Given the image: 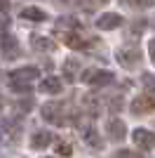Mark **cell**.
I'll use <instances>...</instances> for the list:
<instances>
[{
  "instance_id": "603a6c76",
  "label": "cell",
  "mask_w": 155,
  "mask_h": 158,
  "mask_svg": "<svg viewBox=\"0 0 155 158\" xmlns=\"http://www.w3.org/2000/svg\"><path fill=\"white\" fill-rule=\"evenodd\" d=\"M115 158H141V153L132 151V149H120V151L115 153Z\"/></svg>"
},
{
  "instance_id": "277c9868",
  "label": "cell",
  "mask_w": 155,
  "mask_h": 158,
  "mask_svg": "<svg viewBox=\"0 0 155 158\" xmlns=\"http://www.w3.org/2000/svg\"><path fill=\"white\" fill-rule=\"evenodd\" d=\"M80 76H82V80L89 83L92 87H106L115 80V76L110 71H101V69H92V71H85V73H80Z\"/></svg>"
},
{
  "instance_id": "8fae6325",
  "label": "cell",
  "mask_w": 155,
  "mask_h": 158,
  "mask_svg": "<svg viewBox=\"0 0 155 158\" xmlns=\"http://www.w3.org/2000/svg\"><path fill=\"white\" fill-rule=\"evenodd\" d=\"M31 47L35 52H54L57 50V43L52 38H45V35H38V33H33L31 35Z\"/></svg>"
},
{
  "instance_id": "7402d4cb",
  "label": "cell",
  "mask_w": 155,
  "mask_h": 158,
  "mask_svg": "<svg viewBox=\"0 0 155 158\" xmlns=\"http://www.w3.org/2000/svg\"><path fill=\"white\" fill-rule=\"evenodd\" d=\"M33 109V99L28 97V99H21V102H17V111L19 113H28Z\"/></svg>"
},
{
  "instance_id": "e0dca14e",
  "label": "cell",
  "mask_w": 155,
  "mask_h": 158,
  "mask_svg": "<svg viewBox=\"0 0 155 158\" xmlns=\"http://www.w3.org/2000/svg\"><path fill=\"white\" fill-rule=\"evenodd\" d=\"M21 17H24V19H31V21H45L47 12L40 10V7H24V10H21Z\"/></svg>"
},
{
  "instance_id": "ffe728a7",
  "label": "cell",
  "mask_w": 155,
  "mask_h": 158,
  "mask_svg": "<svg viewBox=\"0 0 155 158\" xmlns=\"http://www.w3.org/2000/svg\"><path fill=\"white\" fill-rule=\"evenodd\" d=\"M108 0H80V7H85V10H99L101 5H106Z\"/></svg>"
},
{
  "instance_id": "7c38bea8",
  "label": "cell",
  "mask_w": 155,
  "mask_h": 158,
  "mask_svg": "<svg viewBox=\"0 0 155 158\" xmlns=\"http://www.w3.org/2000/svg\"><path fill=\"white\" fill-rule=\"evenodd\" d=\"M82 109L89 113V116H99V113H101V97L94 94V92L85 94L82 97Z\"/></svg>"
},
{
  "instance_id": "30bf717a",
  "label": "cell",
  "mask_w": 155,
  "mask_h": 158,
  "mask_svg": "<svg viewBox=\"0 0 155 158\" xmlns=\"http://www.w3.org/2000/svg\"><path fill=\"white\" fill-rule=\"evenodd\" d=\"M54 142V135H52L50 130H35L31 135V146L35 149V151H40V149H47V146Z\"/></svg>"
},
{
  "instance_id": "ba28073f",
  "label": "cell",
  "mask_w": 155,
  "mask_h": 158,
  "mask_svg": "<svg viewBox=\"0 0 155 158\" xmlns=\"http://www.w3.org/2000/svg\"><path fill=\"white\" fill-rule=\"evenodd\" d=\"M120 24H122V17H120L117 12H103L97 19V28L99 31H113V28H117Z\"/></svg>"
},
{
  "instance_id": "8992f818",
  "label": "cell",
  "mask_w": 155,
  "mask_h": 158,
  "mask_svg": "<svg viewBox=\"0 0 155 158\" xmlns=\"http://www.w3.org/2000/svg\"><path fill=\"white\" fill-rule=\"evenodd\" d=\"M132 139H134V144L141 149V151H150L155 144V137H153V132L146 130V127H136L134 132H132Z\"/></svg>"
},
{
  "instance_id": "4fadbf2b",
  "label": "cell",
  "mask_w": 155,
  "mask_h": 158,
  "mask_svg": "<svg viewBox=\"0 0 155 158\" xmlns=\"http://www.w3.org/2000/svg\"><path fill=\"white\" fill-rule=\"evenodd\" d=\"M80 73H82V69H80V61L78 59H66L64 61V78L68 80V83H75L78 78H80Z\"/></svg>"
},
{
  "instance_id": "52a82bcc",
  "label": "cell",
  "mask_w": 155,
  "mask_h": 158,
  "mask_svg": "<svg viewBox=\"0 0 155 158\" xmlns=\"http://www.w3.org/2000/svg\"><path fill=\"white\" fill-rule=\"evenodd\" d=\"M40 76L38 66H21V69H14L10 73V80H17V83H31Z\"/></svg>"
},
{
  "instance_id": "4316f807",
  "label": "cell",
  "mask_w": 155,
  "mask_h": 158,
  "mask_svg": "<svg viewBox=\"0 0 155 158\" xmlns=\"http://www.w3.org/2000/svg\"><path fill=\"white\" fill-rule=\"evenodd\" d=\"M7 7H10V0H0V12H7Z\"/></svg>"
},
{
  "instance_id": "ac0fdd59",
  "label": "cell",
  "mask_w": 155,
  "mask_h": 158,
  "mask_svg": "<svg viewBox=\"0 0 155 158\" xmlns=\"http://www.w3.org/2000/svg\"><path fill=\"white\" fill-rule=\"evenodd\" d=\"M122 7H132V10H150L153 0H120Z\"/></svg>"
},
{
  "instance_id": "5bb4252c",
  "label": "cell",
  "mask_w": 155,
  "mask_h": 158,
  "mask_svg": "<svg viewBox=\"0 0 155 158\" xmlns=\"http://www.w3.org/2000/svg\"><path fill=\"white\" fill-rule=\"evenodd\" d=\"M82 139L92 146V149H101V146H103L101 144V135L97 132V127H94V125H85L82 127Z\"/></svg>"
},
{
  "instance_id": "484cf974",
  "label": "cell",
  "mask_w": 155,
  "mask_h": 158,
  "mask_svg": "<svg viewBox=\"0 0 155 158\" xmlns=\"http://www.w3.org/2000/svg\"><path fill=\"white\" fill-rule=\"evenodd\" d=\"M143 83H146V87H148V92L153 90V76L150 73H143Z\"/></svg>"
},
{
  "instance_id": "cb8c5ba5",
  "label": "cell",
  "mask_w": 155,
  "mask_h": 158,
  "mask_svg": "<svg viewBox=\"0 0 155 158\" xmlns=\"http://www.w3.org/2000/svg\"><path fill=\"white\" fill-rule=\"evenodd\" d=\"M143 26H148V19H141V21H134V24H132V31H129V33H132V35H141V28Z\"/></svg>"
},
{
  "instance_id": "44dd1931",
  "label": "cell",
  "mask_w": 155,
  "mask_h": 158,
  "mask_svg": "<svg viewBox=\"0 0 155 158\" xmlns=\"http://www.w3.org/2000/svg\"><path fill=\"white\" fill-rule=\"evenodd\" d=\"M10 90H14V92H31V83H17V80H10Z\"/></svg>"
},
{
  "instance_id": "5b68a950",
  "label": "cell",
  "mask_w": 155,
  "mask_h": 158,
  "mask_svg": "<svg viewBox=\"0 0 155 158\" xmlns=\"http://www.w3.org/2000/svg\"><path fill=\"white\" fill-rule=\"evenodd\" d=\"M132 113L134 116H146V113H150L155 109V99H153V94L150 92H146V94H141V97H136L134 102H132Z\"/></svg>"
},
{
  "instance_id": "7a4b0ae2",
  "label": "cell",
  "mask_w": 155,
  "mask_h": 158,
  "mask_svg": "<svg viewBox=\"0 0 155 158\" xmlns=\"http://www.w3.org/2000/svg\"><path fill=\"white\" fill-rule=\"evenodd\" d=\"M115 59H117V64L125 66V69H134V66H139V61H141V50L134 47V45H122V47H117Z\"/></svg>"
},
{
  "instance_id": "9a60e30c",
  "label": "cell",
  "mask_w": 155,
  "mask_h": 158,
  "mask_svg": "<svg viewBox=\"0 0 155 158\" xmlns=\"http://www.w3.org/2000/svg\"><path fill=\"white\" fill-rule=\"evenodd\" d=\"M40 90H42L45 94H59L61 90H64V83H61L59 78H52L50 76V78H45L42 83H40Z\"/></svg>"
},
{
  "instance_id": "83f0119b",
  "label": "cell",
  "mask_w": 155,
  "mask_h": 158,
  "mask_svg": "<svg viewBox=\"0 0 155 158\" xmlns=\"http://www.w3.org/2000/svg\"><path fill=\"white\" fill-rule=\"evenodd\" d=\"M2 26H5V19H2V17H0V28H2Z\"/></svg>"
},
{
  "instance_id": "d6986e66",
  "label": "cell",
  "mask_w": 155,
  "mask_h": 158,
  "mask_svg": "<svg viewBox=\"0 0 155 158\" xmlns=\"http://www.w3.org/2000/svg\"><path fill=\"white\" fill-rule=\"evenodd\" d=\"M122 104H125V102H122V94H113V97L108 99V109H110L113 113L122 111Z\"/></svg>"
},
{
  "instance_id": "3957f363",
  "label": "cell",
  "mask_w": 155,
  "mask_h": 158,
  "mask_svg": "<svg viewBox=\"0 0 155 158\" xmlns=\"http://www.w3.org/2000/svg\"><path fill=\"white\" fill-rule=\"evenodd\" d=\"M0 50H2V57H5L7 61L21 57V45L12 33H2V35H0Z\"/></svg>"
},
{
  "instance_id": "6da1fadb",
  "label": "cell",
  "mask_w": 155,
  "mask_h": 158,
  "mask_svg": "<svg viewBox=\"0 0 155 158\" xmlns=\"http://www.w3.org/2000/svg\"><path fill=\"white\" fill-rule=\"evenodd\" d=\"M40 116L50 123V125H66L68 123V113L61 102H45L40 109Z\"/></svg>"
},
{
  "instance_id": "2e32d148",
  "label": "cell",
  "mask_w": 155,
  "mask_h": 158,
  "mask_svg": "<svg viewBox=\"0 0 155 158\" xmlns=\"http://www.w3.org/2000/svg\"><path fill=\"white\" fill-rule=\"evenodd\" d=\"M80 31V21L73 19V17H64V19L57 21V33H73Z\"/></svg>"
},
{
  "instance_id": "9c48e42d",
  "label": "cell",
  "mask_w": 155,
  "mask_h": 158,
  "mask_svg": "<svg viewBox=\"0 0 155 158\" xmlns=\"http://www.w3.org/2000/svg\"><path fill=\"white\" fill-rule=\"evenodd\" d=\"M106 132H108V139L113 142H122L127 137V125H125L120 118H110L108 125H106Z\"/></svg>"
},
{
  "instance_id": "f546056e",
  "label": "cell",
  "mask_w": 155,
  "mask_h": 158,
  "mask_svg": "<svg viewBox=\"0 0 155 158\" xmlns=\"http://www.w3.org/2000/svg\"><path fill=\"white\" fill-rule=\"evenodd\" d=\"M47 158H50V156H47Z\"/></svg>"
},
{
  "instance_id": "d4e9b609",
  "label": "cell",
  "mask_w": 155,
  "mask_h": 158,
  "mask_svg": "<svg viewBox=\"0 0 155 158\" xmlns=\"http://www.w3.org/2000/svg\"><path fill=\"white\" fill-rule=\"evenodd\" d=\"M57 151H59V156H71V153H73V146L68 144V142H61V144L57 146Z\"/></svg>"
},
{
  "instance_id": "f1b7e54d",
  "label": "cell",
  "mask_w": 155,
  "mask_h": 158,
  "mask_svg": "<svg viewBox=\"0 0 155 158\" xmlns=\"http://www.w3.org/2000/svg\"><path fill=\"white\" fill-rule=\"evenodd\" d=\"M0 111H2V97H0Z\"/></svg>"
}]
</instances>
